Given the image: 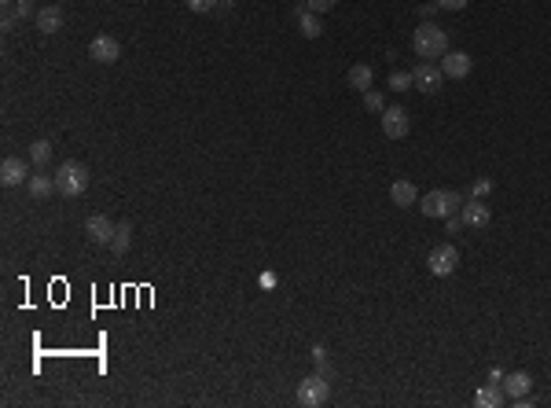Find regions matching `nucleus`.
I'll return each instance as SVG.
<instances>
[{
  "instance_id": "nucleus-9",
  "label": "nucleus",
  "mask_w": 551,
  "mask_h": 408,
  "mask_svg": "<svg viewBox=\"0 0 551 408\" xmlns=\"http://www.w3.org/2000/svg\"><path fill=\"white\" fill-rule=\"evenodd\" d=\"M85 236H89V243H99V246H110V236H114V225H110V217L103 213H92L89 221H85Z\"/></svg>"
},
{
  "instance_id": "nucleus-2",
  "label": "nucleus",
  "mask_w": 551,
  "mask_h": 408,
  "mask_svg": "<svg viewBox=\"0 0 551 408\" xmlns=\"http://www.w3.org/2000/svg\"><path fill=\"white\" fill-rule=\"evenodd\" d=\"M52 177H55V195H63V199H78L85 188H89V169H85L81 162H74V158L63 162Z\"/></svg>"
},
{
  "instance_id": "nucleus-11",
  "label": "nucleus",
  "mask_w": 551,
  "mask_h": 408,
  "mask_svg": "<svg viewBox=\"0 0 551 408\" xmlns=\"http://www.w3.org/2000/svg\"><path fill=\"white\" fill-rule=\"evenodd\" d=\"M459 217H463V225L467 228H485L489 225V206L482 199H471V202H463L459 206Z\"/></svg>"
},
{
  "instance_id": "nucleus-4",
  "label": "nucleus",
  "mask_w": 551,
  "mask_h": 408,
  "mask_svg": "<svg viewBox=\"0 0 551 408\" xmlns=\"http://www.w3.org/2000/svg\"><path fill=\"white\" fill-rule=\"evenodd\" d=\"M456 269H459V251H456V246L452 243H438V246H434V251H430V272L434 276H452Z\"/></svg>"
},
{
  "instance_id": "nucleus-15",
  "label": "nucleus",
  "mask_w": 551,
  "mask_h": 408,
  "mask_svg": "<svg viewBox=\"0 0 551 408\" xmlns=\"http://www.w3.org/2000/svg\"><path fill=\"white\" fill-rule=\"evenodd\" d=\"M26 192L34 199H48L55 192V177H45V173H30V181H26Z\"/></svg>"
},
{
  "instance_id": "nucleus-23",
  "label": "nucleus",
  "mask_w": 551,
  "mask_h": 408,
  "mask_svg": "<svg viewBox=\"0 0 551 408\" xmlns=\"http://www.w3.org/2000/svg\"><path fill=\"white\" fill-rule=\"evenodd\" d=\"M184 4L192 8V11H213L217 4H221V0H184Z\"/></svg>"
},
{
  "instance_id": "nucleus-28",
  "label": "nucleus",
  "mask_w": 551,
  "mask_h": 408,
  "mask_svg": "<svg viewBox=\"0 0 551 408\" xmlns=\"http://www.w3.org/2000/svg\"><path fill=\"white\" fill-rule=\"evenodd\" d=\"M48 4H52V0H48Z\"/></svg>"
},
{
  "instance_id": "nucleus-3",
  "label": "nucleus",
  "mask_w": 551,
  "mask_h": 408,
  "mask_svg": "<svg viewBox=\"0 0 551 408\" xmlns=\"http://www.w3.org/2000/svg\"><path fill=\"white\" fill-rule=\"evenodd\" d=\"M459 206H463V195L459 192H445V188H438V192H430V195H423V210L427 217H452V213H459Z\"/></svg>"
},
{
  "instance_id": "nucleus-24",
  "label": "nucleus",
  "mask_w": 551,
  "mask_h": 408,
  "mask_svg": "<svg viewBox=\"0 0 551 408\" xmlns=\"http://www.w3.org/2000/svg\"><path fill=\"white\" fill-rule=\"evenodd\" d=\"M364 104H368V111H386V107H382V96L371 92V89L364 92Z\"/></svg>"
},
{
  "instance_id": "nucleus-21",
  "label": "nucleus",
  "mask_w": 551,
  "mask_h": 408,
  "mask_svg": "<svg viewBox=\"0 0 551 408\" xmlns=\"http://www.w3.org/2000/svg\"><path fill=\"white\" fill-rule=\"evenodd\" d=\"M298 22H301V34H306V37H320V22H316L313 11H301Z\"/></svg>"
},
{
  "instance_id": "nucleus-8",
  "label": "nucleus",
  "mask_w": 551,
  "mask_h": 408,
  "mask_svg": "<svg viewBox=\"0 0 551 408\" xmlns=\"http://www.w3.org/2000/svg\"><path fill=\"white\" fill-rule=\"evenodd\" d=\"M89 55L96 63H118V55H122V45L114 41L110 34H99L92 45H89Z\"/></svg>"
},
{
  "instance_id": "nucleus-25",
  "label": "nucleus",
  "mask_w": 551,
  "mask_h": 408,
  "mask_svg": "<svg viewBox=\"0 0 551 408\" xmlns=\"http://www.w3.org/2000/svg\"><path fill=\"white\" fill-rule=\"evenodd\" d=\"M438 8H445V11H459V8H467V0H438Z\"/></svg>"
},
{
  "instance_id": "nucleus-14",
  "label": "nucleus",
  "mask_w": 551,
  "mask_h": 408,
  "mask_svg": "<svg viewBox=\"0 0 551 408\" xmlns=\"http://www.w3.org/2000/svg\"><path fill=\"white\" fill-rule=\"evenodd\" d=\"M34 19H37V30H41V34H55V30L63 26V11L55 8V4H48V8H41Z\"/></svg>"
},
{
  "instance_id": "nucleus-1",
  "label": "nucleus",
  "mask_w": 551,
  "mask_h": 408,
  "mask_svg": "<svg viewBox=\"0 0 551 408\" xmlns=\"http://www.w3.org/2000/svg\"><path fill=\"white\" fill-rule=\"evenodd\" d=\"M412 48H415L419 59L434 63V59H441V55L448 52V34L441 30V26H434V22H423L415 30V37H412Z\"/></svg>"
},
{
  "instance_id": "nucleus-22",
  "label": "nucleus",
  "mask_w": 551,
  "mask_h": 408,
  "mask_svg": "<svg viewBox=\"0 0 551 408\" xmlns=\"http://www.w3.org/2000/svg\"><path fill=\"white\" fill-rule=\"evenodd\" d=\"M335 4H338V0H309L306 8L313 11V15H320V11H331V8H335Z\"/></svg>"
},
{
  "instance_id": "nucleus-12",
  "label": "nucleus",
  "mask_w": 551,
  "mask_h": 408,
  "mask_svg": "<svg viewBox=\"0 0 551 408\" xmlns=\"http://www.w3.org/2000/svg\"><path fill=\"white\" fill-rule=\"evenodd\" d=\"M441 70L448 78H467L471 74V55L467 52H445L441 55Z\"/></svg>"
},
{
  "instance_id": "nucleus-18",
  "label": "nucleus",
  "mask_w": 551,
  "mask_h": 408,
  "mask_svg": "<svg viewBox=\"0 0 551 408\" xmlns=\"http://www.w3.org/2000/svg\"><path fill=\"white\" fill-rule=\"evenodd\" d=\"M133 246V228L129 225H114V236H110V251L114 254H125Z\"/></svg>"
},
{
  "instance_id": "nucleus-20",
  "label": "nucleus",
  "mask_w": 551,
  "mask_h": 408,
  "mask_svg": "<svg viewBox=\"0 0 551 408\" xmlns=\"http://www.w3.org/2000/svg\"><path fill=\"white\" fill-rule=\"evenodd\" d=\"M474 401H478V405H482V408H489V405H492V408H496V405L503 401V393H500L496 386H485V390H478V398H474Z\"/></svg>"
},
{
  "instance_id": "nucleus-26",
  "label": "nucleus",
  "mask_w": 551,
  "mask_h": 408,
  "mask_svg": "<svg viewBox=\"0 0 551 408\" xmlns=\"http://www.w3.org/2000/svg\"><path fill=\"white\" fill-rule=\"evenodd\" d=\"M408 85H412V74H394V89H401V92H404Z\"/></svg>"
},
{
  "instance_id": "nucleus-13",
  "label": "nucleus",
  "mask_w": 551,
  "mask_h": 408,
  "mask_svg": "<svg viewBox=\"0 0 551 408\" xmlns=\"http://www.w3.org/2000/svg\"><path fill=\"white\" fill-rule=\"evenodd\" d=\"M529 386H533V379H529L526 372H511V375H503V393H507V398H515V401L526 398Z\"/></svg>"
},
{
  "instance_id": "nucleus-10",
  "label": "nucleus",
  "mask_w": 551,
  "mask_h": 408,
  "mask_svg": "<svg viewBox=\"0 0 551 408\" xmlns=\"http://www.w3.org/2000/svg\"><path fill=\"white\" fill-rule=\"evenodd\" d=\"M0 181L4 188H19L30 181V166L22 162V158H4V166H0Z\"/></svg>"
},
{
  "instance_id": "nucleus-27",
  "label": "nucleus",
  "mask_w": 551,
  "mask_h": 408,
  "mask_svg": "<svg viewBox=\"0 0 551 408\" xmlns=\"http://www.w3.org/2000/svg\"><path fill=\"white\" fill-rule=\"evenodd\" d=\"M489 188H492L489 181H478V184H474V195H478V199H482V195H489Z\"/></svg>"
},
{
  "instance_id": "nucleus-6",
  "label": "nucleus",
  "mask_w": 551,
  "mask_h": 408,
  "mask_svg": "<svg viewBox=\"0 0 551 408\" xmlns=\"http://www.w3.org/2000/svg\"><path fill=\"white\" fill-rule=\"evenodd\" d=\"M408 129H412V122H408V114H404V107H386L382 111V133L389 140H404Z\"/></svg>"
},
{
  "instance_id": "nucleus-19",
  "label": "nucleus",
  "mask_w": 551,
  "mask_h": 408,
  "mask_svg": "<svg viewBox=\"0 0 551 408\" xmlns=\"http://www.w3.org/2000/svg\"><path fill=\"white\" fill-rule=\"evenodd\" d=\"M48 155H52V143H48V140H34V143H30L34 166H45V162H48Z\"/></svg>"
},
{
  "instance_id": "nucleus-7",
  "label": "nucleus",
  "mask_w": 551,
  "mask_h": 408,
  "mask_svg": "<svg viewBox=\"0 0 551 408\" xmlns=\"http://www.w3.org/2000/svg\"><path fill=\"white\" fill-rule=\"evenodd\" d=\"M441 78H445V70L434 66V63H427V59L412 70V85H419L423 92H438V89H441Z\"/></svg>"
},
{
  "instance_id": "nucleus-17",
  "label": "nucleus",
  "mask_w": 551,
  "mask_h": 408,
  "mask_svg": "<svg viewBox=\"0 0 551 408\" xmlns=\"http://www.w3.org/2000/svg\"><path fill=\"white\" fill-rule=\"evenodd\" d=\"M350 85H353V89H360V92H368L371 85H375V70H371V66H364V63L350 66Z\"/></svg>"
},
{
  "instance_id": "nucleus-16",
  "label": "nucleus",
  "mask_w": 551,
  "mask_h": 408,
  "mask_svg": "<svg viewBox=\"0 0 551 408\" xmlns=\"http://www.w3.org/2000/svg\"><path fill=\"white\" fill-rule=\"evenodd\" d=\"M389 199H394V206H415V188L408 181H394V188H389Z\"/></svg>"
},
{
  "instance_id": "nucleus-5",
  "label": "nucleus",
  "mask_w": 551,
  "mask_h": 408,
  "mask_svg": "<svg viewBox=\"0 0 551 408\" xmlns=\"http://www.w3.org/2000/svg\"><path fill=\"white\" fill-rule=\"evenodd\" d=\"M327 379L324 375H309L306 383H298V405H306V408H320L327 401Z\"/></svg>"
}]
</instances>
